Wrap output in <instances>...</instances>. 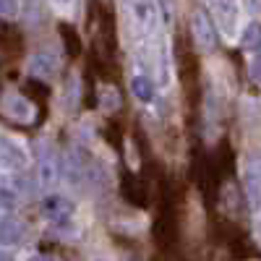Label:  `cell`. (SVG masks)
Instances as JSON below:
<instances>
[{
    "label": "cell",
    "instance_id": "1",
    "mask_svg": "<svg viewBox=\"0 0 261 261\" xmlns=\"http://www.w3.org/2000/svg\"><path fill=\"white\" fill-rule=\"evenodd\" d=\"M191 37H193L199 50H204V53L217 50V29H214V21H212L206 8L193 11V16H191Z\"/></svg>",
    "mask_w": 261,
    "mask_h": 261
},
{
    "label": "cell",
    "instance_id": "2",
    "mask_svg": "<svg viewBox=\"0 0 261 261\" xmlns=\"http://www.w3.org/2000/svg\"><path fill=\"white\" fill-rule=\"evenodd\" d=\"M42 217L50 222H68L73 217V204L63 196H47L42 201Z\"/></svg>",
    "mask_w": 261,
    "mask_h": 261
},
{
    "label": "cell",
    "instance_id": "3",
    "mask_svg": "<svg viewBox=\"0 0 261 261\" xmlns=\"http://www.w3.org/2000/svg\"><path fill=\"white\" fill-rule=\"evenodd\" d=\"M0 162H3L6 170H24L27 154H24V149L16 146L8 136H3V141H0Z\"/></svg>",
    "mask_w": 261,
    "mask_h": 261
},
{
    "label": "cell",
    "instance_id": "4",
    "mask_svg": "<svg viewBox=\"0 0 261 261\" xmlns=\"http://www.w3.org/2000/svg\"><path fill=\"white\" fill-rule=\"evenodd\" d=\"M37 178H39V186H42V188H53V186L60 180V167H58V160H55L53 154L39 157Z\"/></svg>",
    "mask_w": 261,
    "mask_h": 261
},
{
    "label": "cell",
    "instance_id": "5",
    "mask_svg": "<svg viewBox=\"0 0 261 261\" xmlns=\"http://www.w3.org/2000/svg\"><path fill=\"white\" fill-rule=\"evenodd\" d=\"M3 110H6V115H8L11 120H18V123L32 120V107H29V102H27V99H21L18 94H6V99H3Z\"/></svg>",
    "mask_w": 261,
    "mask_h": 261
},
{
    "label": "cell",
    "instance_id": "6",
    "mask_svg": "<svg viewBox=\"0 0 261 261\" xmlns=\"http://www.w3.org/2000/svg\"><path fill=\"white\" fill-rule=\"evenodd\" d=\"M32 73L37 76V79H50L55 71H58V58L53 55V53H37L34 58H32Z\"/></svg>",
    "mask_w": 261,
    "mask_h": 261
},
{
    "label": "cell",
    "instance_id": "7",
    "mask_svg": "<svg viewBox=\"0 0 261 261\" xmlns=\"http://www.w3.org/2000/svg\"><path fill=\"white\" fill-rule=\"evenodd\" d=\"M21 235H24V225L16 222L11 214H6V217H3V222H0V241H3L6 246H11V243L18 241Z\"/></svg>",
    "mask_w": 261,
    "mask_h": 261
},
{
    "label": "cell",
    "instance_id": "8",
    "mask_svg": "<svg viewBox=\"0 0 261 261\" xmlns=\"http://www.w3.org/2000/svg\"><path fill=\"white\" fill-rule=\"evenodd\" d=\"M130 92L136 94L139 102H151L154 99V81L149 76H134L130 79Z\"/></svg>",
    "mask_w": 261,
    "mask_h": 261
},
{
    "label": "cell",
    "instance_id": "9",
    "mask_svg": "<svg viewBox=\"0 0 261 261\" xmlns=\"http://www.w3.org/2000/svg\"><path fill=\"white\" fill-rule=\"evenodd\" d=\"M130 11L136 13V21L141 24V29L151 32V27H154V21H157V6H151V3H134Z\"/></svg>",
    "mask_w": 261,
    "mask_h": 261
},
{
    "label": "cell",
    "instance_id": "10",
    "mask_svg": "<svg viewBox=\"0 0 261 261\" xmlns=\"http://www.w3.org/2000/svg\"><path fill=\"white\" fill-rule=\"evenodd\" d=\"M241 45L246 50H261V24H258V21H251V24L243 29Z\"/></svg>",
    "mask_w": 261,
    "mask_h": 261
},
{
    "label": "cell",
    "instance_id": "11",
    "mask_svg": "<svg viewBox=\"0 0 261 261\" xmlns=\"http://www.w3.org/2000/svg\"><path fill=\"white\" fill-rule=\"evenodd\" d=\"M209 11H212V13H222V16H225V24H222V27H225L227 32H232V29H235V6H227V3H212V6H209Z\"/></svg>",
    "mask_w": 261,
    "mask_h": 261
},
{
    "label": "cell",
    "instance_id": "12",
    "mask_svg": "<svg viewBox=\"0 0 261 261\" xmlns=\"http://www.w3.org/2000/svg\"><path fill=\"white\" fill-rule=\"evenodd\" d=\"M251 76H253V79L261 84V55L251 60Z\"/></svg>",
    "mask_w": 261,
    "mask_h": 261
},
{
    "label": "cell",
    "instance_id": "13",
    "mask_svg": "<svg viewBox=\"0 0 261 261\" xmlns=\"http://www.w3.org/2000/svg\"><path fill=\"white\" fill-rule=\"evenodd\" d=\"M27 261H55V258H50V256H45V253H34V256H29Z\"/></svg>",
    "mask_w": 261,
    "mask_h": 261
},
{
    "label": "cell",
    "instance_id": "14",
    "mask_svg": "<svg viewBox=\"0 0 261 261\" xmlns=\"http://www.w3.org/2000/svg\"><path fill=\"white\" fill-rule=\"evenodd\" d=\"M0 11H3V13H13V11H16V6H11V3H3V6H0Z\"/></svg>",
    "mask_w": 261,
    "mask_h": 261
}]
</instances>
